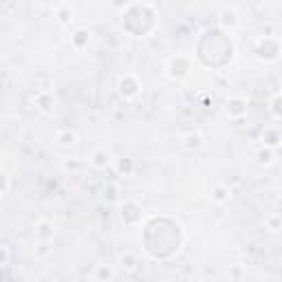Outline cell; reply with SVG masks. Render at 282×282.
<instances>
[{"mask_svg":"<svg viewBox=\"0 0 282 282\" xmlns=\"http://www.w3.org/2000/svg\"><path fill=\"white\" fill-rule=\"evenodd\" d=\"M119 93H122V97H126V99H135L137 95L141 93L139 77L133 75V73L122 75V77H119Z\"/></svg>","mask_w":282,"mask_h":282,"instance_id":"cell-1","label":"cell"},{"mask_svg":"<svg viewBox=\"0 0 282 282\" xmlns=\"http://www.w3.org/2000/svg\"><path fill=\"white\" fill-rule=\"evenodd\" d=\"M225 110H227V117L232 122H238L245 112H247V99H230L225 104Z\"/></svg>","mask_w":282,"mask_h":282,"instance_id":"cell-2","label":"cell"},{"mask_svg":"<svg viewBox=\"0 0 282 282\" xmlns=\"http://www.w3.org/2000/svg\"><path fill=\"white\" fill-rule=\"evenodd\" d=\"M53 236H55V227H53L51 220L42 218L38 227H35V238H38V243H51Z\"/></svg>","mask_w":282,"mask_h":282,"instance_id":"cell-3","label":"cell"},{"mask_svg":"<svg viewBox=\"0 0 282 282\" xmlns=\"http://www.w3.org/2000/svg\"><path fill=\"white\" fill-rule=\"evenodd\" d=\"M117 262H119V269L126 273H135L137 269H139V260H137V256L133 254V251H122L117 258Z\"/></svg>","mask_w":282,"mask_h":282,"instance_id":"cell-4","label":"cell"},{"mask_svg":"<svg viewBox=\"0 0 282 282\" xmlns=\"http://www.w3.org/2000/svg\"><path fill=\"white\" fill-rule=\"evenodd\" d=\"M110 152H108L106 148H97L93 150V154L88 157V163H91L93 167H97V170H104V167L110 165Z\"/></svg>","mask_w":282,"mask_h":282,"instance_id":"cell-5","label":"cell"},{"mask_svg":"<svg viewBox=\"0 0 282 282\" xmlns=\"http://www.w3.org/2000/svg\"><path fill=\"white\" fill-rule=\"evenodd\" d=\"M141 216V207L137 205V203H133V201H126L124 205H122V220L126 225H135L137 220L133 218V216Z\"/></svg>","mask_w":282,"mask_h":282,"instance_id":"cell-6","label":"cell"},{"mask_svg":"<svg viewBox=\"0 0 282 282\" xmlns=\"http://www.w3.org/2000/svg\"><path fill=\"white\" fill-rule=\"evenodd\" d=\"M262 143H265V148H278L282 143V133L278 128H267L265 133H262Z\"/></svg>","mask_w":282,"mask_h":282,"instance_id":"cell-7","label":"cell"},{"mask_svg":"<svg viewBox=\"0 0 282 282\" xmlns=\"http://www.w3.org/2000/svg\"><path fill=\"white\" fill-rule=\"evenodd\" d=\"M183 148L190 150V152H196V150L203 148V135L201 133H188L183 137Z\"/></svg>","mask_w":282,"mask_h":282,"instance_id":"cell-8","label":"cell"},{"mask_svg":"<svg viewBox=\"0 0 282 282\" xmlns=\"http://www.w3.org/2000/svg\"><path fill=\"white\" fill-rule=\"evenodd\" d=\"M112 275H115V271H112L110 265H97L93 271V280L95 282H110Z\"/></svg>","mask_w":282,"mask_h":282,"instance_id":"cell-9","label":"cell"},{"mask_svg":"<svg viewBox=\"0 0 282 282\" xmlns=\"http://www.w3.org/2000/svg\"><path fill=\"white\" fill-rule=\"evenodd\" d=\"M230 199H232V192H230L227 185H216V188L212 190V201L214 203H220V205H223V203H227Z\"/></svg>","mask_w":282,"mask_h":282,"instance_id":"cell-10","label":"cell"},{"mask_svg":"<svg viewBox=\"0 0 282 282\" xmlns=\"http://www.w3.org/2000/svg\"><path fill=\"white\" fill-rule=\"evenodd\" d=\"M55 141L60 143V146H73V143L77 141V135L71 128H64V130H60V133L55 135Z\"/></svg>","mask_w":282,"mask_h":282,"instance_id":"cell-11","label":"cell"},{"mask_svg":"<svg viewBox=\"0 0 282 282\" xmlns=\"http://www.w3.org/2000/svg\"><path fill=\"white\" fill-rule=\"evenodd\" d=\"M71 40H73V46H75V49H84V46L91 42V33H88L86 29H77L75 35H73Z\"/></svg>","mask_w":282,"mask_h":282,"instance_id":"cell-12","label":"cell"},{"mask_svg":"<svg viewBox=\"0 0 282 282\" xmlns=\"http://www.w3.org/2000/svg\"><path fill=\"white\" fill-rule=\"evenodd\" d=\"M258 163L260 165H271L273 163V150L271 148H262V150H258Z\"/></svg>","mask_w":282,"mask_h":282,"instance_id":"cell-13","label":"cell"},{"mask_svg":"<svg viewBox=\"0 0 282 282\" xmlns=\"http://www.w3.org/2000/svg\"><path fill=\"white\" fill-rule=\"evenodd\" d=\"M117 170H119V175H124V177H130V175H133V170H135V163H133V159H119V163H117Z\"/></svg>","mask_w":282,"mask_h":282,"instance_id":"cell-14","label":"cell"},{"mask_svg":"<svg viewBox=\"0 0 282 282\" xmlns=\"http://www.w3.org/2000/svg\"><path fill=\"white\" fill-rule=\"evenodd\" d=\"M35 101H38V106L42 108V110H51V106H53V95H51V93H38Z\"/></svg>","mask_w":282,"mask_h":282,"instance_id":"cell-15","label":"cell"},{"mask_svg":"<svg viewBox=\"0 0 282 282\" xmlns=\"http://www.w3.org/2000/svg\"><path fill=\"white\" fill-rule=\"evenodd\" d=\"M265 227L269 232H278V230H282V218H278L275 214L267 216V218H265Z\"/></svg>","mask_w":282,"mask_h":282,"instance_id":"cell-16","label":"cell"},{"mask_svg":"<svg viewBox=\"0 0 282 282\" xmlns=\"http://www.w3.org/2000/svg\"><path fill=\"white\" fill-rule=\"evenodd\" d=\"M62 167L67 172H77V170H82V167H84V161L82 159H64Z\"/></svg>","mask_w":282,"mask_h":282,"instance_id":"cell-17","label":"cell"},{"mask_svg":"<svg viewBox=\"0 0 282 282\" xmlns=\"http://www.w3.org/2000/svg\"><path fill=\"white\" fill-rule=\"evenodd\" d=\"M51 254H53L51 243H40L38 247H35V258H46V256H51Z\"/></svg>","mask_w":282,"mask_h":282,"instance_id":"cell-18","label":"cell"},{"mask_svg":"<svg viewBox=\"0 0 282 282\" xmlns=\"http://www.w3.org/2000/svg\"><path fill=\"white\" fill-rule=\"evenodd\" d=\"M271 112H273V117L282 119V93H278L273 97V101H271Z\"/></svg>","mask_w":282,"mask_h":282,"instance_id":"cell-19","label":"cell"},{"mask_svg":"<svg viewBox=\"0 0 282 282\" xmlns=\"http://www.w3.org/2000/svg\"><path fill=\"white\" fill-rule=\"evenodd\" d=\"M230 273H232V278H234L232 282H236V278H241V273H243V269H241V267H238V265H236V267H232V271H230Z\"/></svg>","mask_w":282,"mask_h":282,"instance_id":"cell-20","label":"cell"}]
</instances>
